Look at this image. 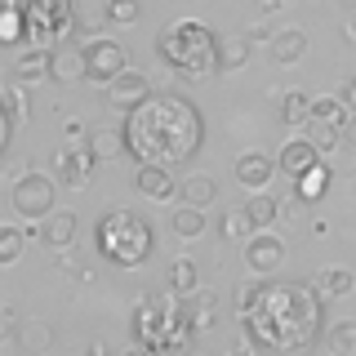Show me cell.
I'll list each match as a JSON object with an SVG mask.
<instances>
[{"label": "cell", "mask_w": 356, "mask_h": 356, "mask_svg": "<svg viewBox=\"0 0 356 356\" xmlns=\"http://www.w3.org/2000/svg\"><path fill=\"white\" fill-rule=\"evenodd\" d=\"M85 147L94 152L98 161H116V156L125 152V129H94Z\"/></svg>", "instance_id": "cell-25"}, {"label": "cell", "mask_w": 356, "mask_h": 356, "mask_svg": "<svg viewBox=\"0 0 356 356\" xmlns=\"http://www.w3.org/2000/svg\"><path fill=\"white\" fill-rule=\"evenodd\" d=\"M285 263V245L272 236V232H254L250 241H245V267L259 276H272L276 267Z\"/></svg>", "instance_id": "cell-10"}, {"label": "cell", "mask_w": 356, "mask_h": 356, "mask_svg": "<svg viewBox=\"0 0 356 356\" xmlns=\"http://www.w3.org/2000/svg\"><path fill=\"white\" fill-rule=\"evenodd\" d=\"M147 98H152V85H147V76H143V72H120L116 81L107 85V103L116 107V111H125V116H129L134 107H143Z\"/></svg>", "instance_id": "cell-11"}, {"label": "cell", "mask_w": 356, "mask_h": 356, "mask_svg": "<svg viewBox=\"0 0 356 356\" xmlns=\"http://www.w3.org/2000/svg\"><path fill=\"white\" fill-rule=\"evenodd\" d=\"M352 285H356V276L348 267H321V272L312 276V289H316L321 298H343V294H352Z\"/></svg>", "instance_id": "cell-17"}, {"label": "cell", "mask_w": 356, "mask_h": 356, "mask_svg": "<svg viewBox=\"0 0 356 356\" xmlns=\"http://www.w3.org/2000/svg\"><path fill=\"white\" fill-rule=\"evenodd\" d=\"M165 285H170V294H178V298H192L196 294V263L192 259H174L165 267Z\"/></svg>", "instance_id": "cell-21"}, {"label": "cell", "mask_w": 356, "mask_h": 356, "mask_svg": "<svg viewBox=\"0 0 356 356\" xmlns=\"http://www.w3.org/2000/svg\"><path fill=\"white\" fill-rule=\"evenodd\" d=\"M22 241H27V236H22L18 222H0V263H5V267L22 259Z\"/></svg>", "instance_id": "cell-31"}, {"label": "cell", "mask_w": 356, "mask_h": 356, "mask_svg": "<svg viewBox=\"0 0 356 356\" xmlns=\"http://www.w3.org/2000/svg\"><path fill=\"white\" fill-rule=\"evenodd\" d=\"M81 134H85V125H81V120H67V143H76Z\"/></svg>", "instance_id": "cell-40"}, {"label": "cell", "mask_w": 356, "mask_h": 356, "mask_svg": "<svg viewBox=\"0 0 356 356\" xmlns=\"http://www.w3.org/2000/svg\"><path fill=\"white\" fill-rule=\"evenodd\" d=\"M281 120H285V125H294V120H312V98L303 94V89H289V94H285Z\"/></svg>", "instance_id": "cell-32"}, {"label": "cell", "mask_w": 356, "mask_h": 356, "mask_svg": "<svg viewBox=\"0 0 356 356\" xmlns=\"http://www.w3.org/2000/svg\"><path fill=\"white\" fill-rule=\"evenodd\" d=\"M125 152L138 165H187L205 143V120L192 98L183 94H152L143 107L125 116Z\"/></svg>", "instance_id": "cell-2"}, {"label": "cell", "mask_w": 356, "mask_h": 356, "mask_svg": "<svg viewBox=\"0 0 356 356\" xmlns=\"http://www.w3.org/2000/svg\"><path fill=\"white\" fill-rule=\"evenodd\" d=\"M76 0H22V18H27V40L49 44L72 27Z\"/></svg>", "instance_id": "cell-5"}, {"label": "cell", "mask_w": 356, "mask_h": 356, "mask_svg": "<svg viewBox=\"0 0 356 356\" xmlns=\"http://www.w3.org/2000/svg\"><path fill=\"white\" fill-rule=\"evenodd\" d=\"M143 18V0H107V22L116 27H134Z\"/></svg>", "instance_id": "cell-33"}, {"label": "cell", "mask_w": 356, "mask_h": 356, "mask_svg": "<svg viewBox=\"0 0 356 356\" xmlns=\"http://www.w3.org/2000/svg\"><path fill=\"white\" fill-rule=\"evenodd\" d=\"M183 312H187V321H192V330L200 334V330H209V321H214V298L196 294L192 303H183Z\"/></svg>", "instance_id": "cell-35"}, {"label": "cell", "mask_w": 356, "mask_h": 356, "mask_svg": "<svg viewBox=\"0 0 356 356\" xmlns=\"http://www.w3.org/2000/svg\"><path fill=\"white\" fill-rule=\"evenodd\" d=\"M98 165H103V161H98L89 147H63L58 156H54V170H58V178L67 187H85L89 174H94Z\"/></svg>", "instance_id": "cell-12"}, {"label": "cell", "mask_w": 356, "mask_h": 356, "mask_svg": "<svg viewBox=\"0 0 356 356\" xmlns=\"http://www.w3.org/2000/svg\"><path fill=\"white\" fill-rule=\"evenodd\" d=\"M241 209H245V218L254 222V232H267V227H272L276 218H281V205H276V200L267 196V192H259V196H250V200H245Z\"/></svg>", "instance_id": "cell-22"}, {"label": "cell", "mask_w": 356, "mask_h": 356, "mask_svg": "<svg viewBox=\"0 0 356 356\" xmlns=\"http://www.w3.org/2000/svg\"><path fill=\"white\" fill-rule=\"evenodd\" d=\"M232 356H254V352H245V348H236V352H232Z\"/></svg>", "instance_id": "cell-44"}, {"label": "cell", "mask_w": 356, "mask_h": 356, "mask_svg": "<svg viewBox=\"0 0 356 356\" xmlns=\"http://www.w3.org/2000/svg\"><path fill=\"white\" fill-rule=\"evenodd\" d=\"M27 36V18H22V5H5L0 9V40L5 44H18Z\"/></svg>", "instance_id": "cell-27"}, {"label": "cell", "mask_w": 356, "mask_h": 356, "mask_svg": "<svg viewBox=\"0 0 356 356\" xmlns=\"http://www.w3.org/2000/svg\"><path fill=\"white\" fill-rule=\"evenodd\" d=\"M120 356H152V352H147V348H138V343H129V348L120 352Z\"/></svg>", "instance_id": "cell-41"}, {"label": "cell", "mask_w": 356, "mask_h": 356, "mask_svg": "<svg viewBox=\"0 0 356 356\" xmlns=\"http://www.w3.org/2000/svg\"><path fill=\"white\" fill-rule=\"evenodd\" d=\"M343 5H348V9H356V0H343Z\"/></svg>", "instance_id": "cell-45"}, {"label": "cell", "mask_w": 356, "mask_h": 356, "mask_svg": "<svg viewBox=\"0 0 356 356\" xmlns=\"http://www.w3.org/2000/svg\"><path fill=\"white\" fill-rule=\"evenodd\" d=\"M303 138H307L316 152H334V147L343 143V129H339V125H325V120H307V134H303Z\"/></svg>", "instance_id": "cell-28"}, {"label": "cell", "mask_w": 356, "mask_h": 356, "mask_svg": "<svg viewBox=\"0 0 356 356\" xmlns=\"http://www.w3.org/2000/svg\"><path fill=\"white\" fill-rule=\"evenodd\" d=\"M134 187L147 200H156V205H170V200L183 192V183H178L174 170H165V165H138V170H134Z\"/></svg>", "instance_id": "cell-9"}, {"label": "cell", "mask_w": 356, "mask_h": 356, "mask_svg": "<svg viewBox=\"0 0 356 356\" xmlns=\"http://www.w3.org/2000/svg\"><path fill=\"white\" fill-rule=\"evenodd\" d=\"M0 98H5V107L9 111H14V116L22 120V116H27V98H22V85H14V81H9L5 89H0Z\"/></svg>", "instance_id": "cell-36"}, {"label": "cell", "mask_w": 356, "mask_h": 356, "mask_svg": "<svg viewBox=\"0 0 356 356\" xmlns=\"http://www.w3.org/2000/svg\"><path fill=\"white\" fill-rule=\"evenodd\" d=\"M294 192H298V200H321V196L330 192V170H325V165H316L312 174H303L294 183Z\"/></svg>", "instance_id": "cell-29"}, {"label": "cell", "mask_w": 356, "mask_h": 356, "mask_svg": "<svg viewBox=\"0 0 356 356\" xmlns=\"http://www.w3.org/2000/svg\"><path fill=\"white\" fill-rule=\"evenodd\" d=\"M343 103H348V111H352V116H356V81H348V85H343Z\"/></svg>", "instance_id": "cell-38"}, {"label": "cell", "mask_w": 356, "mask_h": 356, "mask_svg": "<svg viewBox=\"0 0 356 356\" xmlns=\"http://www.w3.org/2000/svg\"><path fill=\"white\" fill-rule=\"evenodd\" d=\"M250 63V36H222L218 40V72H241Z\"/></svg>", "instance_id": "cell-23"}, {"label": "cell", "mask_w": 356, "mask_h": 356, "mask_svg": "<svg viewBox=\"0 0 356 356\" xmlns=\"http://www.w3.org/2000/svg\"><path fill=\"white\" fill-rule=\"evenodd\" d=\"M14 129H18V116L9 107H0V152H9V143H14Z\"/></svg>", "instance_id": "cell-37"}, {"label": "cell", "mask_w": 356, "mask_h": 356, "mask_svg": "<svg viewBox=\"0 0 356 356\" xmlns=\"http://www.w3.org/2000/svg\"><path fill=\"white\" fill-rule=\"evenodd\" d=\"M94 250L111 267H143L156 250V227L138 209H111L94 227Z\"/></svg>", "instance_id": "cell-3"}, {"label": "cell", "mask_w": 356, "mask_h": 356, "mask_svg": "<svg viewBox=\"0 0 356 356\" xmlns=\"http://www.w3.org/2000/svg\"><path fill=\"white\" fill-rule=\"evenodd\" d=\"M18 343H22V352L44 356L54 348V330L44 325V321H22V325H18Z\"/></svg>", "instance_id": "cell-24"}, {"label": "cell", "mask_w": 356, "mask_h": 356, "mask_svg": "<svg viewBox=\"0 0 356 356\" xmlns=\"http://www.w3.org/2000/svg\"><path fill=\"white\" fill-rule=\"evenodd\" d=\"M218 40L222 36L209 31L205 22L178 18V22H170V27H161V36H156V54H161L178 76L200 81V76L218 72Z\"/></svg>", "instance_id": "cell-4"}, {"label": "cell", "mask_w": 356, "mask_h": 356, "mask_svg": "<svg viewBox=\"0 0 356 356\" xmlns=\"http://www.w3.org/2000/svg\"><path fill=\"white\" fill-rule=\"evenodd\" d=\"M241 321L254 348L263 352H298L321 339L325 298L312 285H276L259 281L241 289Z\"/></svg>", "instance_id": "cell-1"}, {"label": "cell", "mask_w": 356, "mask_h": 356, "mask_svg": "<svg viewBox=\"0 0 356 356\" xmlns=\"http://www.w3.org/2000/svg\"><path fill=\"white\" fill-rule=\"evenodd\" d=\"M85 67H89V81L107 89L120 72H129V63H125V44H120V40H107V36L89 40V44H85Z\"/></svg>", "instance_id": "cell-7"}, {"label": "cell", "mask_w": 356, "mask_h": 356, "mask_svg": "<svg viewBox=\"0 0 356 356\" xmlns=\"http://www.w3.org/2000/svg\"><path fill=\"white\" fill-rule=\"evenodd\" d=\"M49 81L58 85H76V81H89V67H85V44H54L49 49Z\"/></svg>", "instance_id": "cell-8"}, {"label": "cell", "mask_w": 356, "mask_h": 356, "mask_svg": "<svg viewBox=\"0 0 356 356\" xmlns=\"http://www.w3.org/2000/svg\"><path fill=\"white\" fill-rule=\"evenodd\" d=\"M312 120H325V125H339V129H348L352 111H348V103H343L339 94H334V98H312Z\"/></svg>", "instance_id": "cell-26"}, {"label": "cell", "mask_w": 356, "mask_h": 356, "mask_svg": "<svg viewBox=\"0 0 356 356\" xmlns=\"http://www.w3.org/2000/svg\"><path fill=\"white\" fill-rule=\"evenodd\" d=\"M272 174H276V161H272V156H263V152H245L241 161H236V183L245 187V192H254V196L272 183Z\"/></svg>", "instance_id": "cell-14"}, {"label": "cell", "mask_w": 356, "mask_h": 356, "mask_svg": "<svg viewBox=\"0 0 356 356\" xmlns=\"http://www.w3.org/2000/svg\"><path fill=\"white\" fill-rule=\"evenodd\" d=\"M9 81L14 85H40V81H49V49H27V54H18L14 63H9Z\"/></svg>", "instance_id": "cell-15"}, {"label": "cell", "mask_w": 356, "mask_h": 356, "mask_svg": "<svg viewBox=\"0 0 356 356\" xmlns=\"http://www.w3.org/2000/svg\"><path fill=\"white\" fill-rule=\"evenodd\" d=\"M316 165H321V152L312 147L307 138H289L285 147L276 152V170H281L285 178H294V183H298V178H303V174H312V170H316Z\"/></svg>", "instance_id": "cell-13"}, {"label": "cell", "mask_w": 356, "mask_h": 356, "mask_svg": "<svg viewBox=\"0 0 356 356\" xmlns=\"http://www.w3.org/2000/svg\"><path fill=\"white\" fill-rule=\"evenodd\" d=\"M325 343H330V352L352 356L356 352V321H334L330 334H325Z\"/></svg>", "instance_id": "cell-30"}, {"label": "cell", "mask_w": 356, "mask_h": 356, "mask_svg": "<svg viewBox=\"0 0 356 356\" xmlns=\"http://www.w3.org/2000/svg\"><path fill=\"white\" fill-rule=\"evenodd\" d=\"M40 241L49 245V250H67V245L76 241V214H49L40 222Z\"/></svg>", "instance_id": "cell-18"}, {"label": "cell", "mask_w": 356, "mask_h": 356, "mask_svg": "<svg viewBox=\"0 0 356 356\" xmlns=\"http://www.w3.org/2000/svg\"><path fill=\"white\" fill-rule=\"evenodd\" d=\"M343 143H348V147H352V152H356V116H352V120H348V129H343Z\"/></svg>", "instance_id": "cell-39"}, {"label": "cell", "mask_w": 356, "mask_h": 356, "mask_svg": "<svg viewBox=\"0 0 356 356\" xmlns=\"http://www.w3.org/2000/svg\"><path fill=\"white\" fill-rule=\"evenodd\" d=\"M170 227H174V236L196 241V236H205L209 218H205V209H196V205H178L174 214H170Z\"/></svg>", "instance_id": "cell-20"}, {"label": "cell", "mask_w": 356, "mask_h": 356, "mask_svg": "<svg viewBox=\"0 0 356 356\" xmlns=\"http://www.w3.org/2000/svg\"><path fill=\"white\" fill-rule=\"evenodd\" d=\"M214 200H218L214 174H187V178H183V205L205 209V205H214Z\"/></svg>", "instance_id": "cell-19"}, {"label": "cell", "mask_w": 356, "mask_h": 356, "mask_svg": "<svg viewBox=\"0 0 356 356\" xmlns=\"http://www.w3.org/2000/svg\"><path fill=\"white\" fill-rule=\"evenodd\" d=\"M218 232H222L227 241H250V236H254V222L245 218V209H232V214H222Z\"/></svg>", "instance_id": "cell-34"}, {"label": "cell", "mask_w": 356, "mask_h": 356, "mask_svg": "<svg viewBox=\"0 0 356 356\" xmlns=\"http://www.w3.org/2000/svg\"><path fill=\"white\" fill-rule=\"evenodd\" d=\"M85 356H107V352H103V348H89V352H85Z\"/></svg>", "instance_id": "cell-43"}, {"label": "cell", "mask_w": 356, "mask_h": 356, "mask_svg": "<svg viewBox=\"0 0 356 356\" xmlns=\"http://www.w3.org/2000/svg\"><path fill=\"white\" fill-rule=\"evenodd\" d=\"M54 200H58L54 178L49 174H36V170L14 178V187H9V205H14L18 218H49V214H58Z\"/></svg>", "instance_id": "cell-6"}, {"label": "cell", "mask_w": 356, "mask_h": 356, "mask_svg": "<svg viewBox=\"0 0 356 356\" xmlns=\"http://www.w3.org/2000/svg\"><path fill=\"white\" fill-rule=\"evenodd\" d=\"M259 5H263V9H276V5H281V0H259Z\"/></svg>", "instance_id": "cell-42"}, {"label": "cell", "mask_w": 356, "mask_h": 356, "mask_svg": "<svg viewBox=\"0 0 356 356\" xmlns=\"http://www.w3.org/2000/svg\"><path fill=\"white\" fill-rule=\"evenodd\" d=\"M267 49H272L276 63L289 67V63H298V58L307 54V31H303V27H281V31L272 36V44H267Z\"/></svg>", "instance_id": "cell-16"}]
</instances>
